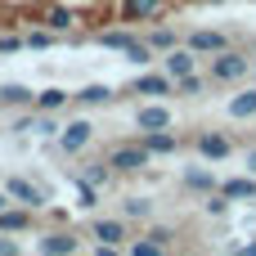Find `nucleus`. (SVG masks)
Instances as JSON below:
<instances>
[{
  "label": "nucleus",
  "instance_id": "1",
  "mask_svg": "<svg viewBox=\"0 0 256 256\" xmlns=\"http://www.w3.org/2000/svg\"><path fill=\"white\" fill-rule=\"evenodd\" d=\"M248 72H252V58H248L243 50H220V54H212V63H207V76H212V81H220V86L243 81Z\"/></svg>",
  "mask_w": 256,
  "mask_h": 256
},
{
  "label": "nucleus",
  "instance_id": "2",
  "mask_svg": "<svg viewBox=\"0 0 256 256\" xmlns=\"http://www.w3.org/2000/svg\"><path fill=\"white\" fill-rule=\"evenodd\" d=\"M108 162H112L117 176H135V171H144V166L153 162V153H148V144L140 140V144H117V148L108 153Z\"/></svg>",
  "mask_w": 256,
  "mask_h": 256
},
{
  "label": "nucleus",
  "instance_id": "3",
  "mask_svg": "<svg viewBox=\"0 0 256 256\" xmlns=\"http://www.w3.org/2000/svg\"><path fill=\"white\" fill-rule=\"evenodd\" d=\"M90 140H94V126H90L86 117H76V122H68V126L58 130V148H63V153H81Z\"/></svg>",
  "mask_w": 256,
  "mask_h": 256
},
{
  "label": "nucleus",
  "instance_id": "4",
  "mask_svg": "<svg viewBox=\"0 0 256 256\" xmlns=\"http://www.w3.org/2000/svg\"><path fill=\"white\" fill-rule=\"evenodd\" d=\"M184 45H189V50H198V54H220V50H230V40H225L220 32H212V27L189 32V36H184Z\"/></svg>",
  "mask_w": 256,
  "mask_h": 256
},
{
  "label": "nucleus",
  "instance_id": "5",
  "mask_svg": "<svg viewBox=\"0 0 256 256\" xmlns=\"http://www.w3.org/2000/svg\"><path fill=\"white\" fill-rule=\"evenodd\" d=\"M198 153H202L207 162H225V158L234 153V144H230L220 130H202V135H198Z\"/></svg>",
  "mask_w": 256,
  "mask_h": 256
},
{
  "label": "nucleus",
  "instance_id": "6",
  "mask_svg": "<svg viewBox=\"0 0 256 256\" xmlns=\"http://www.w3.org/2000/svg\"><path fill=\"white\" fill-rule=\"evenodd\" d=\"M198 58H202L198 50H189V45H176V50H171L162 63H166V72H171V76H189V72L198 68Z\"/></svg>",
  "mask_w": 256,
  "mask_h": 256
},
{
  "label": "nucleus",
  "instance_id": "7",
  "mask_svg": "<svg viewBox=\"0 0 256 256\" xmlns=\"http://www.w3.org/2000/svg\"><path fill=\"white\" fill-rule=\"evenodd\" d=\"M135 126H140V130H171V108H162V104H144V108L135 112Z\"/></svg>",
  "mask_w": 256,
  "mask_h": 256
},
{
  "label": "nucleus",
  "instance_id": "8",
  "mask_svg": "<svg viewBox=\"0 0 256 256\" xmlns=\"http://www.w3.org/2000/svg\"><path fill=\"white\" fill-rule=\"evenodd\" d=\"M4 189L14 194V202H22V207H32V212H36V207L45 202V189H36V184H32V180H22V176H14V180H9Z\"/></svg>",
  "mask_w": 256,
  "mask_h": 256
},
{
  "label": "nucleus",
  "instance_id": "9",
  "mask_svg": "<svg viewBox=\"0 0 256 256\" xmlns=\"http://www.w3.org/2000/svg\"><path fill=\"white\" fill-rule=\"evenodd\" d=\"M94 238H99V243H117V248H122L130 234H126V220H117V216H99V220H94Z\"/></svg>",
  "mask_w": 256,
  "mask_h": 256
},
{
  "label": "nucleus",
  "instance_id": "10",
  "mask_svg": "<svg viewBox=\"0 0 256 256\" xmlns=\"http://www.w3.org/2000/svg\"><path fill=\"white\" fill-rule=\"evenodd\" d=\"M220 194H225L230 202H252V198H256V176H238V180H225V184H220Z\"/></svg>",
  "mask_w": 256,
  "mask_h": 256
},
{
  "label": "nucleus",
  "instance_id": "11",
  "mask_svg": "<svg viewBox=\"0 0 256 256\" xmlns=\"http://www.w3.org/2000/svg\"><path fill=\"white\" fill-rule=\"evenodd\" d=\"M135 90H140V94H171V90H176V76H171V72H162V76H158V72H144V76L135 81Z\"/></svg>",
  "mask_w": 256,
  "mask_h": 256
},
{
  "label": "nucleus",
  "instance_id": "12",
  "mask_svg": "<svg viewBox=\"0 0 256 256\" xmlns=\"http://www.w3.org/2000/svg\"><path fill=\"white\" fill-rule=\"evenodd\" d=\"M0 108H36V94L27 86H0Z\"/></svg>",
  "mask_w": 256,
  "mask_h": 256
},
{
  "label": "nucleus",
  "instance_id": "13",
  "mask_svg": "<svg viewBox=\"0 0 256 256\" xmlns=\"http://www.w3.org/2000/svg\"><path fill=\"white\" fill-rule=\"evenodd\" d=\"M144 144H148V153H153V158H166V153H176V148H180V140H176L171 130H144Z\"/></svg>",
  "mask_w": 256,
  "mask_h": 256
},
{
  "label": "nucleus",
  "instance_id": "14",
  "mask_svg": "<svg viewBox=\"0 0 256 256\" xmlns=\"http://www.w3.org/2000/svg\"><path fill=\"white\" fill-rule=\"evenodd\" d=\"M40 252H50V256H76V238H72V234H45V238H40Z\"/></svg>",
  "mask_w": 256,
  "mask_h": 256
},
{
  "label": "nucleus",
  "instance_id": "15",
  "mask_svg": "<svg viewBox=\"0 0 256 256\" xmlns=\"http://www.w3.org/2000/svg\"><path fill=\"white\" fill-rule=\"evenodd\" d=\"M14 130H32V135H50V130H63V126H54V112H32V117H22Z\"/></svg>",
  "mask_w": 256,
  "mask_h": 256
},
{
  "label": "nucleus",
  "instance_id": "16",
  "mask_svg": "<svg viewBox=\"0 0 256 256\" xmlns=\"http://www.w3.org/2000/svg\"><path fill=\"white\" fill-rule=\"evenodd\" d=\"M72 99H76V104H86V108H94V104H108V99H112V86H99V81H94V86L76 90Z\"/></svg>",
  "mask_w": 256,
  "mask_h": 256
},
{
  "label": "nucleus",
  "instance_id": "17",
  "mask_svg": "<svg viewBox=\"0 0 256 256\" xmlns=\"http://www.w3.org/2000/svg\"><path fill=\"white\" fill-rule=\"evenodd\" d=\"M68 99H72L68 90H40V94H36V112H58Z\"/></svg>",
  "mask_w": 256,
  "mask_h": 256
},
{
  "label": "nucleus",
  "instance_id": "18",
  "mask_svg": "<svg viewBox=\"0 0 256 256\" xmlns=\"http://www.w3.org/2000/svg\"><path fill=\"white\" fill-rule=\"evenodd\" d=\"M27 212H32V207H27ZM27 212H0V234H22V230L32 225Z\"/></svg>",
  "mask_w": 256,
  "mask_h": 256
},
{
  "label": "nucleus",
  "instance_id": "19",
  "mask_svg": "<svg viewBox=\"0 0 256 256\" xmlns=\"http://www.w3.org/2000/svg\"><path fill=\"white\" fill-rule=\"evenodd\" d=\"M148 45H153V50H162V54H171V50L180 45V32H171V27H158V32H148Z\"/></svg>",
  "mask_w": 256,
  "mask_h": 256
},
{
  "label": "nucleus",
  "instance_id": "20",
  "mask_svg": "<svg viewBox=\"0 0 256 256\" xmlns=\"http://www.w3.org/2000/svg\"><path fill=\"white\" fill-rule=\"evenodd\" d=\"M212 76H198V72H189V76H176V94H184V99H194V94H202V86H207Z\"/></svg>",
  "mask_w": 256,
  "mask_h": 256
},
{
  "label": "nucleus",
  "instance_id": "21",
  "mask_svg": "<svg viewBox=\"0 0 256 256\" xmlns=\"http://www.w3.org/2000/svg\"><path fill=\"white\" fill-rule=\"evenodd\" d=\"M230 112H234V117H256V90L234 94V99H230Z\"/></svg>",
  "mask_w": 256,
  "mask_h": 256
},
{
  "label": "nucleus",
  "instance_id": "22",
  "mask_svg": "<svg viewBox=\"0 0 256 256\" xmlns=\"http://www.w3.org/2000/svg\"><path fill=\"white\" fill-rule=\"evenodd\" d=\"M72 22H76V14H72V9H63V4H54V9L45 14V27H54V32H68Z\"/></svg>",
  "mask_w": 256,
  "mask_h": 256
},
{
  "label": "nucleus",
  "instance_id": "23",
  "mask_svg": "<svg viewBox=\"0 0 256 256\" xmlns=\"http://www.w3.org/2000/svg\"><path fill=\"white\" fill-rule=\"evenodd\" d=\"M130 256H166V248H162L158 238H148V234H140V238L130 243Z\"/></svg>",
  "mask_w": 256,
  "mask_h": 256
},
{
  "label": "nucleus",
  "instance_id": "24",
  "mask_svg": "<svg viewBox=\"0 0 256 256\" xmlns=\"http://www.w3.org/2000/svg\"><path fill=\"white\" fill-rule=\"evenodd\" d=\"M99 45H104V50H122V54H126V50L135 45V36H130V32H104V36H99Z\"/></svg>",
  "mask_w": 256,
  "mask_h": 256
},
{
  "label": "nucleus",
  "instance_id": "25",
  "mask_svg": "<svg viewBox=\"0 0 256 256\" xmlns=\"http://www.w3.org/2000/svg\"><path fill=\"white\" fill-rule=\"evenodd\" d=\"M122 216H130V220H135V216L148 220V216H153V202H148V198H126V202H122Z\"/></svg>",
  "mask_w": 256,
  "mask_h": 256
},
{
  "label": "nucleus",
  "instance_id": "26",
  "mask_svg": "<svg viewBox=\"0 0 256 256\" xmlns=\"http://www.w3.org/2000/svg\"><path fill=\"white\" fill-rule=\"evenodd\" d=\"M158 4H162V0H122L126 18H148V14H158Z\"/></svg>",
  "mask_w": 256,
  "mask_h": 256
},
{
  "label": "nucleus",
  "instance_id": "27",
  "mask_svg": "<svg viewBox=\"0 0 256 256\" xmlns=\"http://www.w3.org/2000/svg\"><path fill=\"white\" fill-rule=\"evenodd\" d=\"M184 184H189V189H207V194H212V189H220L212 171H189V176H184Z\"/></svg>",
  "mask_w": 256,
  "mask_h": 256
},
{
  "label": "nucleus",
  "instance_id": "28",
  "mask_svg": "<svg viewBox=\"0 0 256 256\" xmlns=\"http://www.w3.org/2000/svg\"><path fill=\"white\" fill-rule=\"evenodd\" d=\"M50 45H54V27H40L27 36V50H50Z\"/></svg>",
  "mask_w": 256,
  "mask_h": 256
},
{
  "label": "nucleus",
  "instance_id": "29",
  "mask_svg": "<svg viewBox=\"0 0 256 256\" xmlns=\"http://www.w3.org/2000/svg\"><path fill=\"white\" fill-rule=\"evenodd\" d=\"M202 212H207V216H225V212H230V198H225V194H207Z\"/></svg>",
  "mask_w": 256,
  "mask_h": 256
},
{
  "label": "nucleus",
  "instance_id": "30",
  "mask_svg": "<svg viewBox=\"0 0 256 256\" xmlns=\"http://www.w3.org/2000/svg\"><path fill=\"white\" fill-rule=\"evenodd\" d=\"M126 58H130V63H148V58H153V45H148V40H135V45L126 50Z\"/></svg>",
  "mask_w": 256,
  "mask_h": 256
},
{
  "label": "nucleus",
  "instance_id": "31",
  "mask_svg": "<svg viewBox=\"0 0 256 256\" xmlns=\"http://www.w3.org/2000/svg\"><path fill=\"white\" fill-rule=\"evenodd\" d=\"M148 238H158L162 248H171V243H176V230H171V225H153V230H148Z\"/></svg>",
  "mask_w": 256,
  "mask_h": 256
},
{
  "label": "nucleus",
  "instance_id": "32",
  "mask_svg": "<svg viewBox=\"0 0 256 256\" xmlns=\"http://www.w3.org/2000/svg\"><path fill=\"white\" fill-rule=\"evenodd\" d=\"M22 45H27V36H0V54H14Z\"/></svg>",
  "mask_w": 256,
  "mask_h": 256
},
{
  "label": "nucleus",
  "instance_id": "33",
  "mask_svg": "<svg viewBox=\"0 0 256 256\" xmlns=\"http://www.w3.org/2000/svg\"><path fill=\"white\" fill-rule=\"evenodd\" d=\"M0 256H22V252H18V243H14L9 234H0Z\"/></svg>",
  "mask_w": 256,
  "mask_h": 256
},
{
  "label": "nucleus",
  "instance_id": "34",
  "mask_svg": "<svg viewBox=\"0 0 256 256\" xmlns=\"http://www.w3.org/2000/svg\"><path fill=\"white\" fill-rule=\"evenodd\" d=\"M94 256H122V252H117V243H99V248H94Z\"/></svg>",
  "mask_w": 256,
  "mask_h": 256
},
{
  "label": "nucleus",
  "instance_id": "35",
  "mask_svg": "<svg viewBox=\"0 0 256 256\" xmlns=\"http://www.w3.org/2000/svg\"><path fill=\"white\" fill-rule=\"evenodd\" d=\"M234 256H256V243H238V248H234Z\"/></svg>",
  "mask_w": 256,
  "mask_h": 256
},
{
  "label": "nucleus",
  "instance_id": "36",
  "mask_svg": "<svg viewBox=\"0 0 256 256\" xmlns=\"http://www.w3.org/2000/svg\"><path fill=\"white\" fill-rule=\"evenodd\" d=\"M248 176H256V148H248Z\"/></svg>",
  "mask_w": 256,
  "mask_h": 256
},
{
  "label": "nucleus",
  "instance_id": "37",
  "mask_svg": "<svg viewBox=\"0 0 256 256\" xmlns=\"http://www.w3.org/2000/svg\"><path fill=\"white\" fill-rule=\"evenodd\" d=\"M9 198H14V194H9V189H0V212H9Z\"/></svg>",
  "mask_w": 256,
  "mask_h": 256
},
{
  "label": "nucleus",
  "instance_id": "38",
  "mask_svg": "<svg viewBox=\"0 0 256 256\" xmlns=\"http://www.w3.org/2000/svg\"><path fill=\"white\" fill-rule=\"evenodd\" d=\"M252 72H256V58H252Z\"/></svg>",
  "mask_w": 256,
  "mask_h": 256
},
{
  "label": "nucleus",
  "instance_id": "39",
  "mask_svg": "<svg viewBox=\"0 0 256 256\" xmlns=\"http://www.w3.org/2000/svg\"><path fill=\"white\" fill-rule=\"evenodd\" d=\"M207 4H216V0H207Z\"/></svg>",
  "mask_w": 256,
  "mask_h": 256
},
{
  "label": "nucleus",
  "instance_id": "40",
  "mask_svg": "<svg viewBox=\"0 0 256 256\" xmlns=\"http://www.w3.org/2000/svg\"><path fill=\"white\" fill-rule=\"evenodd\" d=\"M40 256H50V252H40Z\"/></svg>",
  "mask_w": 256,
  "mask_h": 256
}]
</instances>
